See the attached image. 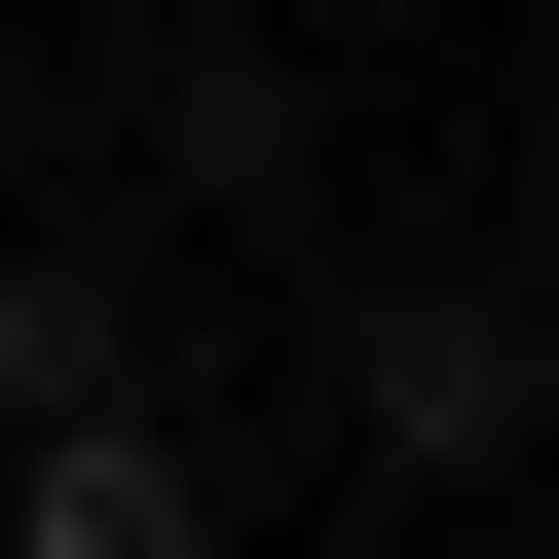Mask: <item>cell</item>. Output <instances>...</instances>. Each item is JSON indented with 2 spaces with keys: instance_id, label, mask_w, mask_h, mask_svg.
<instances>
[{
  "instance_id": "6da1fadb",
  "label": "cell",
  "mask_w": 559,
  "mask_h": 559,
  "mask_svg": "<svg viewBox=\"0 0 559 559\" xmlns=\"http://www.w3.org/2000/svg\"><path fill=\"white\" fill-rule=\"evenodd\" d=\"M522 411H559V299L522 261H336V448L373 485H522Z\"/></svg>"
},
{
  "instance_id": "7a4b0ae2",
  "label": "cell",
  "mask_w": 559,
  "mask_h": 559,
  "mask_svg": "<svg viewBox=\"0 0 559 559\" xmlns=\"http://www.w3.org/2000/svg\"><path fill=\"white\" fill-rule=\"evenodd\" d=\"M0 559H224V448H187V373H150V411H38V448H0Z\"/></svg>"
},
{
  "instance_id": "3957f363",
  "label": "cell",
  "mask_w": 559,
  "mask_h": 559,
  "mask_svg": "<svg viewBox=\"0 0 559 559\" xmlns=\"http://www.w3.org/2000/svg\"><path fill=\"white\" fill-rule=\"evenodd\" d=\"M150 373H187L150 261H112V224H0V448H38V411H150Z\"/></svg>"
},
{
  "instance_id": "277c9868",
  "label": "cell",
  "mask_w": 559,
  "mask_h": 559,
  "mask_svg": "<svg viewBox=\"0 0 559 559\" xmlns=\"http://www.w3.org/2000/svg\"><path fill=\"white\" fill-rule=\"evenodd\" d=\"M150 187H187V224H299V187H336V75H299V38H150Z\"/></svg>"
},
{
  "instance_id": "5b68a950",
  "label": "cell",
  "mask_w": 559,
  "mask_h": 559,
  "mask_svg": "<svg viewBox=\"0 0 559 559\" xmlns=\"http://www.w3.org/2000/svg\"><path fill=\"white\" fill-rule=\"evenodd\" d=\"M522 299H559V150H522Z\"/></svg>"
},
{
  "instance_id": "8992f818",
  "label": "cell",
  "mask_w": 559,
  "mask_h": 559,
  "mask_svg": "<svg viewBox=\"0 0 559 559\" xmlns=\"http://www.w3.org/2000/svg\"><path fill=\"white\" fill-rule=\"evenodd\" d=\"M485 559H559V522H485Z\"/></svg>"
}]
</instances>
